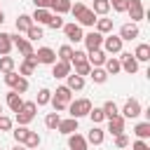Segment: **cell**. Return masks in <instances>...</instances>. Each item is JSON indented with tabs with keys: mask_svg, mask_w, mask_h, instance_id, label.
<instances>
[{
	"mask_svg": "<svg viewBox=\"0 0 150 150\" xmlns=\"http://www.w3.org/2000/svg\"><path fill=\"white\" fill-rule=\"evenodd\" d=\"M70 14L77 19V26H89V28H94V23H96V14L91 12V7H87L84 2H75V5H70Z\"/></svg>",
	"mask_w": 150,
	"mask_h": 150,
	"instance_id": "obj_1",
	"label": "cell"
},
{
	"mask_svg": "<svg viewBox=\"0 0 150 150\" xmlns=\"http://www.w3.org/2000/svg\"><path fill=\"white\" fill-rule=\"evenodd\" d=\"M94 105H91V101L89 98H75V101H70L68 103V112H70V117H75V120H80V117H84V115H89V110H91Z\"/></svg>",
	"mask_w": 150,
	"mask_h": 150,
	"instance_id": "obj_2",
	"label": "cell"
},
{
	"mask_svg": "<svg viewBox=\"0 0 150 150\" xmlns=\"http://www.w3.org/2000/svg\"><path fill=\"white\" fill-rule=\"evenodd\" d=\"M35 110H38L35 101H23L21 110L16 112V122H19V127H26V124H30V122L35 120Z\"/></svg>",
	"mask_w": 150,
	"mask_h": 150,
	"instance_id": "obj_3",
	"label": "cell"
},
{
	"mask_svg": "<svg viewBox=\"0 0 150 150\" xmlns=\"http://www.w3.org/2000/svg\"><path fill=\"white\" fill-rule=\"evenodd\" d=\"M143 110H141V103L136 101V98H127L124 101V105H122V110H120V115L124 117V120H134V117H138Z\"/></svg>",
	"mask_w": 150,
	"mask_h": 150,
	"instance_id": "obj_4",
	"label": "cell"
},
{
	"mask_svg": "<svg viewBox=\"0 0 150 150\" xmlns=\"http://www.w3.org/2000/svg\"><path fill=\"white\" fill-rule=\"evenodd\" d=\"M127 14H129V19H131V23H136V21H141V19L145 16V9H143V2H141V0H127Z\"/></svg>",
	"mask_w": 150,
	"mask_h": 150,
	"instance_id": "obj_5",
	"label": "cell"
},
{
	"mask_svg": "<svg viewBox=\"0 0 150 150\" xmlns=\"http://www.w3.org/2000/svg\"><path fill=\"white\" fill-rule=\"evenodd\" d=\"M103 38H105V35H101V33H96V30L87 33V35L82 38V42H84V47H87V54H89V52H96V49H101V45H103Z\"/></svg>",
	"mask_w": 150,
	"mask_h": 150,
	"instance_id": "obj_6",
	"label": "cell"
},
{
	"mask_svg": "<svg viewBox=\"0 0 150 150\" xmlns=\"http://www.w3.org/2000/svg\"><path fill=\"white\" fill-rule=\"evenodd\" d=\"M35 61H38V66H40V63L54 66V63H56V52H54L52 47H40V49L35 52Z\"/></svg>",
	"mask_w": 150,
	"mask_h": 150,
	"instance_id": "obj_7",
	"label": "cell"
},
{
	"mask_svg": "<svg viewBox=\"0 0 150 150\" xmlns=\"http://www.w3.org/2000/svg\"><path fill=\"white\" fill-rule=\"evenodd\" d=\"M101 49H103L105 54H120V52H122V40H120V35H108V38H103Z\"/></svg>",
	"mask_w": 150,
	"mask_h": 150,
	"instance_id": "obj_8",
	"label": "cell"
},
{
	"mask_svg": "<svg viewBox=\"0 0 150 150\" xmlns=\"http://www.w3.org/2000/svg\"><path fill=\"white\" fill-rule=\"evenodd\" d=\"M9 40H12V47H16V49H19L23 56H30V54H35V52H33V45H30L26 38H21L19 33H16V35H9Z\"/></svg>",
	"mask_w": 150,
	"mask_h": 150,
	"instance_id": "obj_9",
	"label": "cell"
},
{
	"mask_svg": "<svg viewBox=\"0 0 150 150\" xmlns=\"http://www.w3.org/2000/svg\"><path fill=\"white\" fill-rule=\"evenodd\" d=\"M63 33L70 42H82V38H84L82 26H77V23H63Z\"/></svg>",
	"mask_w": 150,
	"mask_h": 150,
	"instance_id": "obj_10",
	"label": "cell"
},
{
	"mask_svg": "<svg viewBox=\"0 0 150 150\" xmlns=\"http://www.w3.org/2000/svg\"><path fill=\"white\" fill-rule=\"evenodd\" d=\"M120 66H122V70H124V73H129V75H134V73L138 70V61H136L129 52H124V54L120 56Z\"/></svg>",
	"mask_w": 150,
	"mask_h": 150,
	"instance_id": "obj_11",
	"label": "cell"
},
{
	"mask_svg": "<svg viewBox=\"0 0 150 150\" xmlns=\"http://www.w3.org/2000/svg\"><path fill=\"white\" fill-rule=\"evenodd\" d=\"M138 35H141V30H138L136 23H124V26L120 28V40H122V42H124V40L131 42V40H136Z\"/></svg>",
	"mask_w": 150,
	"mask_h": 150,
	"instance_id": "obj_12",
	"label": "cell"
},
{
	"mask_svg": "<svg viewBox=\"0 0 150 150\" xmlns=\"http://www.w3.org/2000/svg\"><path fill=\"white\" fill-rule=\"evenodd\" d=\"M38 68V61H35V54H30V56H23V61H21V66H19V75L21 77H26V75H33V70Z\"/></svg>",
	"mask_w": 150,
	"mask_h": 150,
	"instance_id": "obj_13",
	"label": "cell"
},
{
	"mask_svg": "<svg viewBox=\"0 0 150 150\" xmlns=\"http://www.w3.org/2000/svg\"><path fill=\"white\" fill-rule=\"evenodd\" d=\"M105 59H108V54H105L103 49H96V52H89V54H87V63H89L91 68H101V66L105 63Z\"/></svg>",
	"mask_w": 150,
	"mask_h": 150,
	"instance_id": "obj_14",
	"label": "cell"
},
{
	"mask_svg": "<svg viewBox=\"0 0 150 150\" xmlns=\"http://www.w3.org/2000/svg\"><path fill=\"white\" fill-rule=\"evenodd\" d=\"M73 70H70V63L68 61H56L54 66H52V75L56 77V80H63V77H68Z\"/></svg>",
	"mask_w": 150,
	"mask_h": 150,
	"instance_id": "obj_15",
	"label": "cell"
},
{
	"mask_svg": "<svg viewBox=\"0 0 150 150\" xmlns=\"http://www.w3.org/2000/svg\"><path fill=\"white\" fill-rule=\"evenodd\" d=\"M68 148H70V150H87V148H89V143H87V138H84L82 134H77V131H75V134H70V136H68Z\"/></svg>",
	"mask_w": 150,
	"mask_h": 150,
	"instance_id": "obj_16",
	"label": "cell"
},
{
	"mask_svg": "<svg viewBox=\"0 0 150 150\" xmlns=\"http://www.w3.org/2000/svg\"><path fill=\"white\" fill-rule=\"evenodd\" d=\"M56 131H59V134H66V136L75 134V131H77V120H75V117L61 120V122H59V127H56Z\"/></svg>",
	"mask_w": 150,
	"mask_h": 150,
	"instance_id": "obj_17",
	"label": "cell"
},
{
	"mask_svg": "<svg viewBox=\"0 0 150 150\" xmlns=\"http://www.w3.org/2000/svg\"><path fill=\"white\" fill-rule=\"evenodd\" d=\"M30 19H33V23H38V26H47L49 19H52V9H35V12L30 14Z\"/></svg>",
	"mask_w": 150,
	"mask_h": 150,
	"instance_id": "obj_18",
	"label": "cell"
},
{
	"mask_svg": "<svg viewBox=\"0 0 150 150\" xmlns=\"http://www.w3.org/2000/svg\"><path fill=\"white\" fill-rule=\"evenodd\" d=\"M108 131H110L112 136H120V134H124V117H122V115H117V117L108 120Z\"/></svg>",
	"mask_w": 150,
	"mask_h": 150,
	"instance_id": "obj_19",
	"label": "cell"
},
{
	"mask_svg": "<svg viewBox=\"0 0 150 150\" xmlns=\"http://www.w3.org/2000/svg\"><path fill=\"white\" fill-rule=\"evenodd\" d=\"M84 138H87V143H91V145H101L103 138H105V131L98 129V127H91V131H89Z\"/></svg>",
	"mask_w": 150,
	"mask_h": 150,
	"instance_id": "obj_20",
	"label": "cell"
},
{
	"mask_svg": "<svg viewBox=\"0 0 150 150\" xmlns=\"http://www.w3.org/2000/svg\"><path fill=\"white\" fill-rule=\"evenodd\" d=\"M131 56H134V59H136L138 63H141V61H143V63H145V61H150V45L141 42V45L136 47V52H134Z\"/></svg>",
	"mask_w": 150,
	"mask_h": 150,
	"instance_id": "obj_21",
	"label": "cell"
},
{
	"mask_svg": "<svg viewBox=\"0 0 150 150\" xmlns=\"http://www.w3.org/2000/svg\"><path fill=\"white\" fill-rule=\"evenodd\" d=\"M54 98L68 105V103L73 101V91H70V89H68L66 84H61V87H56V91H54Z\"/></svg>",
	"mask_w": 150,
	"mask_h": 150,
	"instance_id": "obj_22",
	"label": "cell"
},
{
	"mask_svg": "<svg viewBox=\"0 0 150 150\" xmlns=\"http://www.w3.org/2000/svg\"><path fill=\"white\" fill-rule=\"evenodd\" d=\"M7 105H9V110H12V112H19V110H21V105H23V98H21V94H16V91H9V94H7Z\"/></svg>",
	"mask_w": 150,
	"mask_h": 150,
	"instance_id": "obj_23",
	"label": "cell"
},
{
	"mask_svg": "<svg viewBox=\"0 0 150 150\" xmlns=\"http://www.w3.org/2000/svg\"><path fill=\"white\" fill-rule=\"evenodd\" d=\"M134 136H136L138 141H148V138H150V122H138V124L134 127Z\"/></svg>",
	"mask_w": 150,
	"mask_h": 150,
	"instance_id": "obj_24",
	"label": "cell"
},
{
	"mask_svg": "<svg viewBox=\"0 0 150 150\" xmlns=\"http://www.w3.org/2000/svg\"><path fill=\"white\" fill-rule=\"evenodd\" d=\"M66 80H68V84H66V87H68L70 91H80V89H84V77H80V75H75V73H70Z\"/></svg>",
	"mask_w": 150,
	"mask_h": 150,
	"instance_id": "obj_25",
	"label": "cell"
},
{
	"mask_svg": "<svg viewBox=\"0 0 150 150\" xmlns=\"http://www.w3.org/2000/svg\"><path fill=\"white\" fill-rule=\"evenodd\" d=\"M70 5H73L70 0H54L49 9H52V14H59V16H61V14H66V12H70Z\"/></svg>",
	"mask_w": 150,
	"mask_h": 150,
	"instance_id": "obj_26",
	"label": "cell"
},
{
	"mask_svg": "<svg viewBox=\"0 0 150 150\" xmlns=\"http://www.w3.org/2000/svg\"><path fill=\"white\" fill-rule=\"evenodd\" d=\"M16 33H26L30 26H33V19H30V14H19V19H16Z\"/></svg>",
	"mask_w": 150,
	"mask_h": 150,
	"instance_id": "obj_27",
	"label": "cell"
},
{
	"mask_svg": "<svg viewBox=\"0 0 150 150\" xmlns=\"http://www.w3.org/2000/svg\"><path fill=\"white\" fill-rule=\"evenodd\" d=\"M94 26H96V33H101V35H105V33H110V30H112V19H105V16H98Z\"/></svg>",
	"mask_w": 150,
	"mask_h": 150,
	"instance_id": "obj_28",
	"label": "cell"
},
{
	"mask_svg": "<svg viewBox=\"0 0 150 150\" xmlns=\"http://www.w3.org/2000/svg\"><path fill=\"white\" fill-rule=\"evenodd\" d=\"M103 66H105V68H103V70H105V73H108V75H117V73H120V70H122V66H120V59H115V56H108V59H105V63H103Z\"/></svg>",
	"mask_w": 150,
	"mask_h": 150,
	"instance_id": "obj_29",
	"label": "cell"
},
{
	"mask_svg": "<svg viewBox=\"0 0 150 150\" xmlns=\"http://www.w3.org/2000/svg\"><path fill=\"white\" fill-rule=\"evenodd\" d=\"M40 143H42V138H40V134H38V131H28V136H26V141H23V145H26L28 150H38V148H40Z\"/></svg>",
	"mask_w": 150,
	"mask_h": 150,
	"instance_id": "obj_30",
	"label": "cell"
},
{
	"mask_svg": "<svg viewBox=\"0 0 150 150\" xmlns=\"http://www.w3.org/2000/svg\"><path fill=\"white\" fill-rule=\"evenodd\" d=\"M91 12H94L96 16H105V14L110 12V2H108V0H94Z\"/></svg>",
	"mask_w": 150,
	"mask_h": 150,
	"instance_id": "obj_31",
	"label": "cell"
},
{
	"mask_svg": "<svg viewBox=\"0 0 150 150\" xmlns=\"http://www.w3.org/2000/svg\"><path fill=\"white\" fill-rule=\"evenodd\" d=\"M101 110H103L105 120H112V117H117V115H120V108H117V103H115V101H105Z\"/></svg>",
	"mask_w": 150,
	"mask_h": 150,
	"instance_id": "obj_32",
	"label": "cell"
},
{
	"mask_svg": "<svg viewBox=\"0 0 150 150\" xmlns=\"http://www.w3.org/2000/svg\"><path fill=\"white\" fill-rule=\"evenodd\" d=\"M9 52H12L9 33H0V56H9Z\"/></svg>",
	"mask_w": 150,
	"mask_h": 150,
	"instance_id": "obj_33",
	"label": "cell"
},
{
	"mask_svg": "<svg viewBox=\"0 0 150 150\" xmlns=\"http://www.w3.org/2000/svg\"><path fill=\"white\" fill-rule=\"evenodd\" d=\"M89 77H91L96 84H103V82L108 80V73H105L103 68H91V70H89Z\"/></svg>",
	"mask_w": 150,
	"mask_h": 150,
	"instance_id": "obj_34",
	"label": "cell"
},
{
	"mask_svg": "<svg viewBox=\"0 0 150 150\" xmlns=\"http://www.w3.org/2000/svg\"><path fill=\"white\" fill-rule=\"evenodd\" d=\"M59 122H61V115H59V112H49V115L45 117V127H47V129H52V131H56Z\"/></svg>",
	"mask_w": 150,
	"mask_h": 150,
	"instance_id": "obj_35",
	"label": "cell"
},
{
	"mask_svg": "<svg viewBox=\"0 0 150 150\" xmlns=\"http://www.w3.org/2000/svg\"><path fill=\"white\" fill-rule=\"evenodd\" d=\"M26 35H28V38H26L28 42H35V40H40V38H42V28H40L38 23H33V26L26 30Z\"/></svg>",
	"mask_w": 150,
	"mask_h": 150,
	"instance_id": "obj_36",
	"label": "cell"
},
{
	"mask_svg": "<svg viewBox=\"0 0 150 150\" xmlns=\"http://www.w3.org/2000/svg\"><path fill=\"white\" fill-rule=\"evenodd\" d=\"M14 66H16V61H14L12 56H0V70H2V73H12Z\"/></svg>",
	"mask_w": 150,
	"mask_h": 150,
	"instance_id": "obj_37",
	"label": "cell"
},
{
	"mask_svg": "<svg viewBox=\"0 0 150 150\" xmlns=\"http://www.w3.org/2000/svg\"><path fill=\"white\" fill-rule=\"evenodd\" d=\"M70 56H73V47L70 45H61L59 47V61H68L70 63Z\"/></svg>",
	"mask_w": 150,
	"mask_h": 150,
	"instance_id": "obj_38",
	"label": "cell"
},
{
	"mask_svg": "<svg viewBox=\"0 0 150 150\" xmlns=\"http://www.w3.org/2000/svg\"><path fill=\"white\" fill-rule=\"evenodd\" d=\"M52 101V91L49 89H40L38 91V101H35V105H47Z\"/></svg>",
	"mask_w": 150,
	"mask_h": 150,
	"instance_id": "obj_39",
	"label": "cell"
},
{
	"mask_svg": "<svg viewBox=\"0 0 150 150\" xmlns=\"http://www.w3.org/2000/svg\"><path fill=\"white\" fill-rule=\"evenodd\" d=\"M12 91H16V94H26V91H28V80L19 75V80H16V84L12 87Z\"/></svg>",
	"mask_w": 150,
	"mask_h": 150,
	"instance_id": "obj_40",
	"label": "cell"
},
{
	"mask_svg": "<svg viewBox=\"0 0 150 150\" xmlns=\"http://www.w3.org/2000/svg\"><path fill=\"white\" fill-rule=\"evenodd\" d=\"M28 131H30L28 127H16V129L12 131V134H14V141H16V143H23L26 136H28Z\"/></svg>",
	"mask_w": 150,
	"mask_h": 150,
	"instance_id": "obj_41",
	"label": "cell"
},
{
	"mask_svg": "<svg viewBox=\"0 0 150 150\" xmlns=\"http://www.w3.org/2000/svg\"><path fill=\"white\" fill-rule=\"evenodd\" d=\"M73 66H75V75H80V77L89 75V70H91V66H89L87 61H82V63H73Z\"/></svg>",
	"mask_w": 150,
	"mask_h": 150,
	"instance_id": "obj_42",
	"label": "cell"
},
{
	"mask_svg": "<svg viewBox=\"0 0 150 150\" xmlns=\"http://www.w3.org/2000/svg\"><path fill=\"white\" fill-rule=\"evenodd\" d=\"M82 61H87V52H82V49H73L70 66H73V63H82Z\"/></svg>",
	"mask_w": 150,
	"mask_h": 150,
	"instance_id": "obj_43",
	"label": "cell"
},
{
	"mask_svg": "<svg viewBox=\"0 0 150 150\" xmlns=\"http://www.w3.org/2000/svg\"><path fill=\"white\" fill-rule=\"evenodd\" d=\"M89 117H91V122H94V124H98V122H103V120H105V115H103V110H101V108H91V110H89Z\"/></svg>",
	"mask_w": 150,
	"mask_h": 150,
	"instance_id": "obj_44",
	"label": "cell"
},
{
	"mask_svg": "<svg viewBox=\"0 0 150 150\" xmlns=\"http://www.w3.org/2000/svg\"><path fill=\"white\" fill-rule=\"evenodd\" d=\"M52 30H59V28H63V19L59 16V14H52V19H49V23H47Z\"/></svg>",
	"mask_w": 150,
	"mask_h": 150,
	"instance_id": "obj_45",
	"label": "cell"
},
{
	"mask_svg": "<svg viewBox=\"0 0 150 150\" xmlns=\"http://www.w3.org/2000/svg\"><path fill=\"white\" fill-rule=\"evenodd\" d=\"M127 145H129V136H127V134L115 136V148H117V150H122V148H127Z\"/></svg>",
	"mask_w": 150,
	"mask_h": 150,
	"instance_id": "obj_46",
	"label": "cell"
},
{
	"mask_svg": "<svg viewBox=\"0 0 150 150\" xmlns=\"http://www.w3.org/2000/svg\"><path fill=\"white\" fill-rule=\"evenodd\" d=\"M2 80H5V84H7V87H14V84H16V80H19V73H14V70H12V73H5V77H2Z\"/></svg>",
	"mask_w": 150,
	"mask_h": 150,
	"instance_id": "obj_47",
	"label": "cell"
},
{
	"mask_svg": "<svg viewBox=\"0 0 150 150\" xmlns=\"http://www.w3.org/2000/svg\"><path fill=\"white\" fill-rule=\"evenodd\" d=\"M115 12H127V0H108Z\"/></svg>",
	"mask_w": 150,
	"mask_h": 150,
	"instance_id": "obj_48",
	"label": "cell"
},
{
	"mask_svg": "<svg viewBox=\"0 0 150 150\" xmlns=\"http://www.w3.org/2000/svg\"><path fill=\"white\" fill-rule=\"evenodd\" d=\"M12 129V120L7 115H0V131H9Z\"/></svg>",
	"mask_w": 150,
	"mask_h": 150,
	"instance_id": "obj_49",
	"label": "cell"
},
{
	"mask_svg": "<svg viewBox=\"0 0 150 150\" xmlns=\"http://www.w3.org/2000/svg\"><path fill=\"white\" fill-rule=\"evenodd\" d=\"M131 150H150V145H148V141H138V138H136V141L131 143Z\"/></svg>",
	"mask_w": 150,
	"mask_h": 150,
	"instance_id": "obj_50",
	"label": "cell"
},
{
	"mask_svg": "<svg viewBox=\"0 0 150 150\" xmlns=\"http://www.w3.org/2000/svg\"><path fill=\"white\" fill-rule=\"evenodd\" d=\"M52 2H54V0H33L35 9H49V7H52Z\"/></svg>",
	"mask_w": 150,
	"mask_h": 150,
	"instance_id": "obj_51",
	"label": "cell"
},
{
	"mask_svg": "<svg viewBox=\"0 0 150 150\" xmlns=\"http://www.w3.org/2000/svg\"><path fill=\"white\" fill-rule=\"evenodd\" d=\"M49 103H52V108H54V112H61V110H66V108H68L66 103H61V101H56L54 96H52V101H49Z\"/></svg>",
	"mask_w": 150,
	"mask_h": 150,
	"instance_id": "obj_52",
	"label": "cell"
},
{
	"mask_svg": "<svg viewBox=\"0 0 150 150\" xmlns=\"http://www.w3.org/2000/svg\"><path fill=\"white\" fill-rule=\"evenodd\" d=\"M12 150H28V148H26V145H23V143H16V145H14V148H12Z\"/></svg>",
	"mask_w": 150,
	"mask_h": 150,
	"instance_id": "obj_53",
	"label": "cell"
},
{
	"mask_svg": "<svg viewBox=\"0 0 150 150\" xmlns=\"http://www.w3.org/2000/svg\"><path fill=\"white\" fill-rule=\"evenodd\" d=\"M5 23V14H2V9H0V26Z\"/></svg>",
	"mask_w": 150,
	"mask_h": 150,
	"instance_id": "obj_54",
	"label": "cell"
},
{
	"mask_svg": "<svg viewBox=\"0 0 150 150\" xmlns=\"http://www.w3.org/2000/svg\"><path fill=\"white\" fill-rule=\"evenodd\" d=\"M0 115H2V105H0Z\"/></svg>",
	"mask_w": 150,
	"mask_h": 150,
	"instance_id": "obj_55",
	"label": "cell"
},
{
	"mask_svg": "<svg viewBox=\"0 0 150 150\" xmlns=\"http://www.w3.org/2000/svg\"><path fill=\"white\" fill-rule=\"evenodd\" d=\"M0 150H2V148H0Z\"/></svg>",
	"mask_w": 150,
	"mask_h": 150,
	"instance_id": "obj_56",
	"label": "cell"
}]
</instances>
